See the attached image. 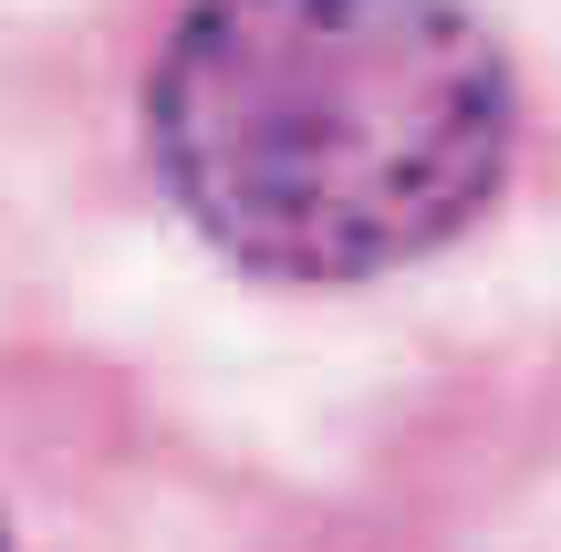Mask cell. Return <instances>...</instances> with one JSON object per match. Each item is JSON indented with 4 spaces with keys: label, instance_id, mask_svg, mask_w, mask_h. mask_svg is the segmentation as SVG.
Masks as SVG:
<instances>
[{
    "label": "cell",
    "instance_id": "1",
    "mask_svg": "<svg viewBox=\"0 0 561 552\" xmlns=\"http://www.w3.org/2000/svg\"><path fill=\"white\" fill-rule=\"evenodd\" d=\"M167 199L261 282H364L510 178L520 83L458 0H198L146 74Z\"/></svg>",
    "mask_w": 561,
    "mask_h": 552
},
{
    "label": "cell",
    "instance_id": "2",
    "mask_svg": "<svg viewBox=\"0 0 561 552\" xmlns=\"http://www.w3.org/2000/svg\"><path fill=\"white\" fill-rule=\"evenodd\" d=\"M0 552H11V532H0Z\"/></svg>",
    "mask_w": 561,
    "mask_h": 552
}]
</instances>
